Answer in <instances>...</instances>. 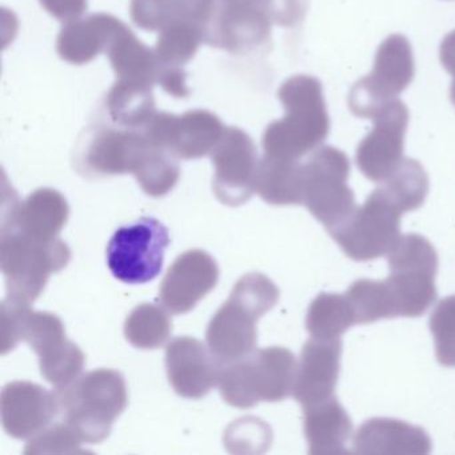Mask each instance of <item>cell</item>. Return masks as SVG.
<instances>
[{"label":"cell","mask_w":455,"mask_h":455,"mask_svg":"<svg viewBox=\"0 0 455 455\" xmlns=\"http://www.w3.org/2000/svg\"><path fill=\"white\" fill-rule=\"evenodd\" d=\"M271 25L263 7L220 6L207 28L206 44L233 54H244L268 41Z\"/></svg>","instance_id":"21"},{"label":"cell","mask_w":455,"mask_h":455,"mask_svg":"<svg viewBox=\"0 0 455 455\" xmlns=\"http://www.w3.org/2000/svg\"><path fill=\"white\" fill-rule=\"evenodd\" d=\"M278 98L286 116L265 130L262 138L265 156L299 161L329 137L330 116L323 86L314 76H291L282 84Z\"/></svg>","instance_id":"1"},{"label":"cell","mask_w":455,"mask_h":455,"mask_svg":"<svg viewBox=\"0 0 455 455\" xmlns=\"http://www.w3.org/2000/svg\"><path fill=\"white\" fill-rule=\"evenodd\" d=\"M215 0H132V20L146 31L169 26L196 25L209 28L214 18Z\"/></svg>","instance_id":"25"},{"label":"cell","mask_w":455,"mask_h":455,"mask_svg":"<svg viewBox=\"0 0 455 455\" xmlns=\"http://www.w3.org/2000/svg\"><path fill=\"white\" fill-rule=\"evenodd\" d=\"M348 177V156L332 146L316 148L303 164V204L327 231L342 223L356 207Z\"/></svg>","instance_id":"6"},{"label":"cell","mask_w":455,"mask_h":455,"mask_svg":"<svg viewBox=\"0 0 455 455\" xmlns=\"http://www.w3.org/2000/svg\"><path fill=\"white\" fill-rule=\"evenodd\" d=\"M70 259V247L60 238L44 241L20 231H2L0 267L10 297L36 302L50 276L63 270Z\"/></svg>","instance_id":"4"},{"label":"cell","mask_w":455,"mask_h":455,"mask_svg":"<svg viewBox=\"0 0 455 455\" xmlns=\"http://www.w3.org/2000/svg\"><path fill=\"white\" fill-rule=\"evenodd\" d=\"M210 156L215 167L212 190L220 202L231 207L249 202L259 164L254 140L241 129L226 127Z\"/></svg>","instance_id":"13"},{"label":"cell","mask_w":455,"mask_h":455,"mask_svg":"<svg viewBox=\"0 0 455 455\" xmlns=\"http://www.w3.org/2000/svg\"><path fill=\"white\" fill-rule=\"evenodd\" d=\"M390 275L386 278L399 316L418 318L436 299L435 276L438 255L433 244L418 234L399 236L387 254Z\"/></svg>","instance_id":"5"},{"label":"cell","mask_w":455,"mask_h":455,"mask_svg":"<svg viewBox=\"0 0 455 455\" xmlns=\"http://www.w3.org/2000/svg\"><path fill=\"white\" fill-rule=\"evenodd\" d=\"M354 324L355 314L346 294L321 292L311 302L306 315V330L313 338H340Z\"/></svg>","instance_id":"29"},{"label":"cell","mask_w":455,"mask_h":455,"mask_svg":"<svg viewBox=\"0 0 455 455\" xmlns=\"http://www.w3.org/2000/svg\"><path fill=\"white\" fill-rule=\"evenodd\" d=\"M439 60L447 73L455 78V30L447 34L439 47Z\"/></svg>","instance_id":"40"},{"label":"cell","mask_w":455,"mask_h":455,"mask_svg":"<svg viewBox=\"0 0 455 455\" xmlns=\"http://www.w3.org/2000/svg\"><path fill=\"white\" fill-rule=\"evenodd\" d=\"M409 118V108L399 100L388 102L372 118L374 127L359 143L355 154L356 166L367 180L383 182L398 169L404 159Z\"/></svg>","instance_id":"14"},{"label":"cell","mask_w":455,"mask_h":455,"mask_svg":"<svg viewBox=\"0 0 455 455\" xmlns=\"http://www.w3.org/2000/svg\"><path fill=\"white\" fill-rule=\"evenodd\" d=\"M450 98H451L452 105L455 106V78L451 84V89H450Z\"/></svg>","instance_id":"42"},{"label":"cell","mask_w":455,"mask_h":455,"mask_svg":"<svg viewBox=\"0 0 455 455\" xmlns=\"http://www.w3.org/2000/svg\"><path fill=\"white\" fill-rule=\"evenodd\" d=\"M82 442L68 423H58L30 438L25 454H76L84 452Z\"/></svg>","instance_id":"36"},{"label":"cell","mask_w":455,"mask_h":455,"mask_svg":"<svg viewBox=\"0 0 455 455\" xmlns=\"http://www.w3.org/2000/svg\"><path fill=\"white\" fill-rule=\"evenodd\" d=\"M442 366L455 367V295L444 298L434 308L428 321Z\"/></svg>","instance_id":"35"},{"label":"cell","mask_w":455,"mask_h":455,"mask_svg":"<svg viewBox=\"0 0 455 455\" xmlns=\"http://www.w3.org/2000/svg\"><path fill=\"white\" fill-rule=\"evenodd\" d=\"M380 183V190L403 214L419 209L430 188V180L422 164L409 158H404L398 169Z\"/></svg>","instance_id":"31"},{"label":"cell","mask_w":455,"mask_h":455,"mask_svg":"<svg viewBox=\"0 0 455 455\" xmlns=\"http://www.w3.org/2000/svg\"><path fill=\"white\" fill-rule=\"evenodd\" d=\"M31 303L7 295L2 302V331H0V348L2 354L10 353L22 340L23 323Z\"/></svg>","instance_id":"37"},{"label":"cell","mask_w":455,"mask_h":455,"mask_svg":"<svg viewBox=\"0 0 455 455\" xmlns=\"http://www.w3.org/2000/svg\"><path fill=\"white\" fill-rule=\"evenodd\" d=\"M41 6L60 22L79 20L89 7L87 0H39Z\"/></svg>","instance_id":"39"},{"label":"cell","mask_w":455,"mask_h":455,"mask_svg":"<svg viewBox=\"0 0 455 455\" xmlns=\"http://www.w3.org/2000/svg\"><path fill=\"white\" fill-rule=\"evenodd\" d=\"M54 394L58 415L87 443L105 441L129 404L124 375L110 369L87 372L55 388Z\"/></svg>","instance_id":"2"},{"label":"cell","mask_w":455,"mask_h":455,"mask_svg":"<svg viewBox=\"0 0 455 455\" xmlns=\"http://www.w3.org/2000/svg\"><path fill=\"white\" fill-rule=\"evenodd\" d=\"M345 294L355 314L356 324L374 323L399 316L395 298L386 279H359Z\"/></svg>","instance_id":"30"},{"label":"cell","mask_w":455,"mask_h":455,"mask_svg":"<svg viewBox=\"0 0 455 455\" xmlns=\"http://www.w3.org/2000/svg\"><path fill=\"white\" fill-rule=\"evenodd\" d=\"M358 454L426 455L433 442L422 427L394 419L371 418L362 423L353 438Z\"/></svg>","instance_id":"22"},{"label":"cell","mask_w":455,"mask_h":455,"mask_svg":"<svg viewBox=\"0 0 455 455\" xmlns=\"http://www.w3.org/2000/svg\"><path fill=\"white\" fill-rule=\"evenodd\" d=\"M255 191L275 206L303 204V164L265 156L258 164Z\"/></svg>","instance_id":"26"},{"label":"cell","mask_w":455,"mask_h":455,"mask_svg":"<svg viewBox=\"0 0 455 455\" xmlns=\"http://www.w3.org/2000/svg\"><path fill=\"white\" fill-rule=\"evenodd\" d=\"M223 363L209 346L191 337H178L166 347V371L178 395L201 399L220 382Z\"/></svg>","instance_id":"16"},{"label":"cell","mask_w":455,"mask_h":455,"mask_svg":"<svg viewBox=\"0 0 455 455\" xmlns=\"http://www.w3.org/2000/svg\"><path fill=\"white\" fill-rule=\"evenodd\" d=\"M106 54L116 78L146 82L154 86L159 84L164 66L156 52L142 44L127 26L116 36Z\"/></svg>","instance_id":"27"},{"label":"cell","mask_w":455,"mask_h":455,"mask_svg":"<svg viewBox=\"0 0 455 455\" xmlns=\"http://www.w3.org/2000/svg\"><path fill=\"white\" fill-rule=\"evenodd\" d=\"M207 28L196 25H174L159 31L156 52L164 68H183L206 42Z\"/></svg>","instance_id":"33"},{"label":"cell","mask_w":455,"mask_h":455,"mask_svg":"<svg viewBox=\"0 0 455 455\" xmlns=\"http://www.w3.org/2000/svg\"><path fill=\"white\" fill-rule=\"evenodd\" d=\"M402 215L403 212L377 188L329 234L350 259L374 260L387 255L398 241Z\"/></svg>","instance_id":"7"},{"label":"cell","mask_w":455,"mask_h":455,"mask_svg":"<svg viewBox=\"0 0 455 455\" xmlns=\"http://www.w3.org/2000/svg\"><path fill=\"white\" fill-rule=\"evenodd\" d=\"M298 362L286 347L259 348L223 364L220 395L230 406L250 409L259 402H281L292 395Z\"/></svg>","instance_id":"3"},{"label":"cell","mask_w":455,"mask_h":455,"mask_svg":"<svg viewBox=\"0 0 455 455\" xmlns=\"http://www.w3.org/2000/svg\"><path fill=\"white\" fill-rule=\"evenodd\" d=\"M166 310L154 303L135 307L124 322L127 340L142 350H156L164 346L172 331V318Z\"/></svg>","instance_id":"32"},{"label":"cell","mask_w":455,"mask_h":455,"mask_svg":"<svg viewBox=\"0 0 455 455\" xmlns=\"http://www.w3.org/2000/svg\"><path fill=\"white\" fill-rule=\"evenodd\" d=\"M271 22L282 28H294L305 20L310 0H260Z\"/></svg>","instance_id":"38"},{"label":"cell","mask_w":455,"mask_h":455,"mask_svg":"<svg viewBox=\"0 0 455 455\" xmlns=\"http://www.w3.org/2000/svg\"><path fill=\"white\" fill-rule=\"evenodd\" d=\"M220 6L225 7H252L260 6V0H220Z\"/></svg>","instance_id":"41"},{"label":"cell","mask_w":455,"mask_h":455,"mask_svg":"<svg viewBox=\"0 0 455 455\" xmlns=\"http://www.w3.org/2000/svg\"><path fill=\"white\" fill-rule=\"evenodd\" d=\"M414 54L409 39L393 34L379 44L374 68L356 82L348 94V108L356 118L371 119L411 84Z\"/></svg>","instance_id":"8"},{"label":"cell","mask_w":455,"mask_h":455,"mask_svg":"<svg viewBox=\"0 0 455 455\" xmlns=\"http://www.w3.org/2000/svg\"><path fill=\"white\" fill-rule=\"evenodd\" d=\"M226 127L215 114L193 110L174 114H154L142 127L151 143L164 148L178 159H199L214 150Z\"/></svg>","instance_id":"12"},{"label":"cell","mask_w":455,"mask_h":455,"mask_svg":"<svg viewBox=\"0 0 455 455\" xmlns=\"http://www.w3.org/2000/svg\"><path fill=\"white\" fill-rule=\"evenodd\" d=\"M22 340L38 354L41 374L55 387L81 377L86 358L81 347L66 337L60 316L47 311H28Z\"/></svg>","instance_id":"11"},{"label":"cell","mask_w":455,"mask_h":455,"mask_svg":"<svg viewBox=\"0 0 455 455\" xmlns=\"http://www.w3.org/2000/svg\"><path fill=\"white\" fill-rule=\"evenodd\" d=\"M265 314L246 298L231 291L228 302L220 306L207 326L206 342L212 353L223 364L249 355L257 346L258 319Z\"/></svg>","instance_id":"15"},{"label":"cell","mask_w":455,"mask_h":455,"mask_svg":"<svg viewBox=\"0 0 455 455\" xmlns=\"http://www.w3.org/2000/svg\"><path fill=\"white\" fill-rule=\"evenodd\" d=\"M305 436L311 455L347 454L353 420L337 396L303 407Z\"/></svg>","instance_id":"24"},{"label":"cell","mask_w":455,"mask_h":455,"mask_svg":"<svg viewBox=\"0 0 455 455\" xmlns=\"http://www.w3.org/2000/svg\"><path fill=\"white\" fill-rule=\"evenodd\" d=\"M156 145L142 130L97 126L79 140L74 169L84 178L137 174Z\"/></svg>","instance_id":"9"},{"label":"cell","mask_w":455,"mask_h":455,"mask_svg":"<svg viewBox=\"0 0 455 455\" xmlns=\"http://www.w3.org/2000/svg\"><path fill=\"white\" fill-rule=\"evenodd\" d=\"M70 215L65 196L54 188H39L23 202L6 198L2 210V231L14 230L44 241L60 238Z\"/></svg>","instance_id":"18"},{"label":"cell","mask_w":455,"mask_h":455,"mask_svg":"<svg viewBox=\"0 0 455 455\" xmlns=\"http://www.w3.org/2000/svg\"><path fill=\"white\" fill-rule=\"evenodd\" d=\"M170 244L169 230L156 218H140L118 228L108 246V266L118 281L143 284L161 274Z\"/></svg>","instance_id":"10"},{"label":"cell","mask_w":455,"mask_h":455,"mask_svg":"<svg viewBox=\"0 0 455 455\" xmlns=\"http://www.w3.org/2000/svg\"><path fill=\"white\" fill-rule=\"evenodd\" d=\"M0 401L2 423L12 438H33L60 414L54 393L25 380L4 386Z\"/></svg>","instance_id":"20"},{"label":"cell","mask_w":455,"mask_h":455,"mask_svg":"<svg viewBox=\"0 0 455 455\" xmlns=\"http://www.w3.org/2000/svg\"><path fill=\"white\" fill-rule=\"evenodd\" d=\"M177 159L164 148L158 146L153 148L135 174L138 183L148 196L161 198L175 188L180 177Z\"/></svg>","instance_id":"34"},{"label":"cell","mask_w":455,"mask_h":455,"mask_svg":"<svg viewBox=\"0 0 455 455\" xmlns=\"http://www.w3.org/2000/svg\"><path fill=\"white\" fill-rule=\"evenodd\" d=\"M124 28L122 20L110 14H94L66 23L57 39L58 54L71 65H87L108 52Z\"/></svg>","instance_id":"23"},{"label":"cell","mask_w":455,"mask_h":455,"mask_svg":"<svg viewBox=\"0 0 455 455\" xmlns=\"http://www.w3.org/2000/svg\"><path fill=\"white\" fill-rule=\"evenodd\" d=\"M220 267L204 250H190L180 255L162 281L161 300L172 314L193 310L217 286Z\"/></svg>","instance_id":"17"},{"label":"cell","mask_w":455,"mask_h":455,"mask_svg":"<svg viewBox=\"0 0 455 455\" xmlns=\"http://www.w3.org/2000/svg\"><path fill=\"white\" fill-rule=\"evenodd\" d=\"M154 84L118 79L108 92L106 105L114 124L124 129L140 130L156 111Z\"/></svg>","instance_id":"28"},{"label":"cell","mask_w":455,"mask_h":455,"mask_svg":"<svg viewBox=\"0 0 455 455\" xmlns=\"http://www.w3.org/2000/svg\"><path fill=\"white\" fill-rule=\"evenodd\" d=\"M342 348L340 338H311L305 343L292 390V396L300 406H311L334 395Z\"/></svg>","instance_id":"19"}]
</instances>
